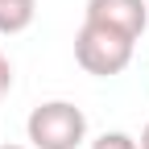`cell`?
<instances>
[{
	"label": "cell",
	"mask_w": 149,
	"mask_h": 149,
	"mask_svg": "<svg viewBox=\"0 0 149 149\" xmlns=\"http://www.w3.org/2000/svg\"><path fill=\"white\" fill-rule=\"evenodd\" d=\"M133 46H137L133 37L83 21L79 33H74V62H79L87 74H95V79H112V74L128 70V62H133Z\"/></svg>",
	"instance_id": "cell-2"
},
{
	"label": "cell",
	"mask_w": 149,
	"mask_h": 149,
	"mask_svg": "<svg viewBox=\"0 0 149 149\" xmlns=\"http://www.w3.org/2000/svg\"><path fill=\"white\" fill-rule=\"evenodd\" d=\"M13 91V62H8V54H4V46H0V100H4Z\"/></svg>",
	"instance_id": "cell-6"
},
{
	"label": "cell",
	"mask_w": 149,
	"mask_h": 149,
	"mask_svg": "<svg viewBox=\"0 0 149 149\" xmlns=\"http://www.w3.org/2000/svg\"><path fill=\"white\" fill-rule=\"evenodd\" d=\"M87 149H141V145H137V137H128V133H120V128H112V133H100Z\"/></svg>",
	"instance_id": "cell-5"
},
{
	"label": "cell",
	"mask_w": 149,
	"mask_h": 149,
	"mask_svg": "<svg viewBox=\"0 0 149 149\" xmlns=\"http://www.w3.org/2000/svg\"><path fill=\"white\" fill-rule=\"evenodd\" d=\"M0 149H29V145H0Z\"/></svg>",
	"instance_id": "cell-8"
},
{
	"label": "cell",
	"mask_w": 149,
	"mask_h": 149,
	"mask_svg": "<svg viewBox=\"0 0 149 149\" xmlns=\"http://www.w3.org/2000/svg\"><path fill=\"white\" fill-rule=\"evenodd\" d=\"M83 21L141 42V33L149 29V4L145 0H87L83 4Z\"/></svg>",
	"instance_id": "cell-3"
},
{
	"label": "cell",
	"mask_w": 149,
	"mask_h": 149,
	"mask_svg": "<svg viewBox=\"0 0 149 149\" xmlns=\"http://www.w3.org/2000/svg\"><path fill=\"white\" fill-rule=\"evenodd\" d=\"M37 17V0H0V37L25 33Z\"/></svg>",
	"instance_id": "cell-4"
},
{
	"label": "cell",
	"mask_w": 149,
	"mask_h": 149,
	"mask_svg": "<svg viewBox=\"0 0 149 149\" xmlns=\"http://www.w3.org/2000/svg\"><path fill=\"white\" fill-rule=\"evenodd\" d=\"M29 149H79L87 141V116L70 100H46L25 120Z\"/></svg>",
	"instance_id": "cell-1"
},
{
	"label": "cell",
	"mask_w": 149,
	"mask_h": 149,
	"mask_svg": "<svg viewBox=\"0 0 149 149\" xmlns=\"http://www.w3.org/2000/svg\"><path fill=\"white\" fill-rule=\"evenodd\" d=\"M137 145H141V149H149V124L141 128V137H137Z\"/></svg>",
	"instance_id": "cell-7"
}]
</instances>
